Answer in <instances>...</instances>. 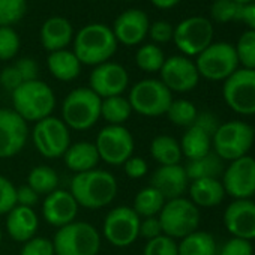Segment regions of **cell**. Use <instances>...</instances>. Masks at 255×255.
Instances as JSON below:
<instances>
[{
	"instance_id": "6da1fadb",
	"label": "cell",
	"mask_w": 255,
	"mask_h": 255,
	"mask_svg": "<svg viewBox=\"0 0 255 255\" xmlns=\"http://www.w3.org/2000/svg\"><path fill=\"white\" fill-rule=\"evenodd\" d=\"M69 192L78 206L96 210L113 203L117 195V180L110 171L95 168L75 174L71 180Z\"/></svg>"
},
{
	"instance_id": "7a4b0ae2",
	"label": "cell",
	"mask_w": 255,
	"mask_h": 255,
	"mask_svg": "<svg viewBox=\"0 0 255 255\" xmlns=\"http://www.w3.org/2000/svg\"><path fill=\"white\" fill-rule=\"evenodd\" d=\"M117 50V41L113 30L99 23L87 24L74 38V54L81 65L98 66L110 62Z\"/></svg>"
},
{
	"instance_id": "3957f363",
	"label": "cell",
	"mask_w": 255,
	"mask_h": 255,
	"mask_svg": "<svg viewBox=\"0 0 255 255\" xmlns=\"http://www.w3.org/2000/svg\"><path fill=\"white\" fill-rule=\"evenodd\" d=\"M12 110L24 122L36 123L51 116L56 108V96L47 83L33 80L23 83L12 92Z\"/></svg>"
},
{
	"instance_id": "277c9868",
	"label": "cell",
	"mask_w": 255,
	"mask_h": 255,
	"mask_svg": "<svg viewBox=\"0 0 255 255\" xmlns=\"http://www.w3.org/2000/svg\"><path fill=\"white\" fill-rule=\"evenodd\" d=\"M101 98L89 87L74 89L62 104V120L69 129L87 131L101 119Z\"/></svg>"
},
{
	"instance_id": "5b68a950",
	"label": "cell",
	"mask_w": 255,
	"mask_h": 255,
	"mask_svg": "<svg viewBox=\"0 0 255 255\" xmlns=\"http://www.w3.org/2000/svg\"><path fill=\"white\" fill-rule=\"evenodd\" d=\"M255 140L254 128L242 120H230L221 123L212 137L213 152L222 161H236L243 158L251 150Z\"/></svg>"
},
{
	"instance_id": "8992f818",
	"label": "cell",
	"mask_w": 255,
	"mask_h": 255,
	"mask_svg": "<svg viewBox=\"0 0 255 255\" xmlns=\"http://www.w3.org/2000/svg\"><path fill=\"white\" fill-rule=\"evenodd\" d=\"M53 246L56 255H98L101 234L92 224L74 221L56 231Z\"/></svg>"
},
{
	"instance_id": "52a82bcc",
	"label": "cell",
	"mask_w": 255,
	"mask_h": 255,
	"mask_svg": "<svg viewBox=\"0 0 255 255\" xmlns=\"http://www.w3.org/2000/svg\"><path fill=\"white\" fill-rule=\"evenodd\" d=\"M162 234L171 239H183L194 233L200 227V209L185 197L165 201L162 210L158 215Z\"/></svg>"
},
{
	"instance_id": "ba28073f",
	"label": "cell",
	"mask_w": 255,
	"mask_h": 255,
	"mask_svg": "<svg viewBox=\"0 0 255 255\" xmlns=\"http://www.w3.org/2000/svg\"><path fill=\"white\" fill-rule=\"evenodd\" d=\"M128 101L131 104L132 111L137 114L146 117H158L167 114L173 102V93L161 80L147 78L134 84Z\"/></svg>"
},
{
	"instance_id": "9c48e42d",
	"label": "cell",
	"mask_w": 255,
	"mask_h": 255,
	"mask_svg": "<svg viewBox=\"0 0 255 255\" xmlns=\"http://www.w3.org/2000/svg\"><path fill=\"white\" fill-rule=\"evenodd\" d=\"M35 149L50 159H57L65 155L71 143V132L65 122L59 117H45L35 123L32 131Z\"/></svg>"
},
{
	"instance_id": "30bf717a",
	"label": "cell",
	"mask_w": 255,
	"mask_h": 255,
	"mask_svg": "<svg viewBox=\"0 0 255 255\" xmlns=\"http://www.w3.org/2000/svg\"><path fill=\"white\" fill-rule=\"evenodd\" d=\"M200 77L210 81H225L239 69L234 45L228 42H212L195 60Z\"/></svg>"
},
{
	"instance_id": "8fae6325",
	"label": "cell",
	"mask_w": 255,
	"mask_h": 255,
	"mask_svg": "<svg viewBox=\"0 0 255 255\" xmlns=\"http://www.w3.org/2000/svg\"><path fill=\"white\" fill-rule=\"evenodd\" d=\"M99 159L108 165H123L134 155V137L123 125H107L96 137Z\"/></svg>"
},
{
	"instance_id": "7c38bea8",
	"label": "cell",
	"mask_w": 255,
	"mask_h": 255,
	"mask_svg": "<svg viewBox=\"0 0 255 255\" xmlns=\"http://www.w3.org/2000/svg\"><path fill=\"white\" fill-rule=\"evenodd\" d=\"M225 104L237 114H255V71L239 68L231 74L222 87Z\"/></svg>"
},
{
	"instance_id": "4fadbf2b",
	"label": "cell",
	"mask_w": 255,
	"mask_h": 255,
	"mask_svg": "<svg viewBox=\"0 0 255 255\" xmlns=\"http://www.w3.org/2000/svg\"><path fill=\"white\" fill-rule=\"evenodd\" d=\"M141 218L129 206H117L111 209L102 224L104 237L116 248L131 246L140 236Z\"/></svg>"
},
{
	"instance_id": "5bb4252c",
	"label": "cell",
	"mask_w": 255,
	"mask_h": 255,
	"mask_svg": "<svg viewBox=\"0 0 255 255\" xmlns=\"http://www.w3.org/2000/svg\"><path fill=\"white\" fill-rule=\"evenodd\" d=\"M173 41L186 57L198 56L213 42L212 21L204 17H189L176 26Z\"/></svg>"
},
{
	"instance_id": "9a60e30c",
	"label": "cell",
	"mask_w": 255,
	"mask_h": 255,
	"mask_svg": "<svg viewBox=\"0 0 255 255\" xmlns=\"http://www.w3.org/2000/svg\"><path fill=\"white\" fill-rule=\"evenodd\" d=\"M222 176L224 191L234 200L252 198L255 195V158L246 155L231 161Z\"/></svg>"
},
{
	"instance_id": "2e32d148",
	"label": "cell",
	"mask_w": 255,
	"mask_h": 255,
	"mask_svg": "<svg viewBox=\"0 0 255 255\" xmlns=\"http://www.w3.org/2000/svg\"><path fill=\"white\" fill-rule=\"evenodd\" d=\"M29 137L27 122L14 110L0 108V159H8L23 150Z\"/></svg>"
},
{
	"instance_id": "e0dca14e",
	"label": "cell",
	"mask_w": 255,
	"mask_h": 255,
	"mask_svg": "<svg viewBox=\"0 0 255 255\" xmlns=\"http://www.w3.org/2000/svg\"><path fill=\"white\" fill-rule=\"evenodd\" d=\"M161 81L173 93H186L197 87L200 74L195 62L186 56H171L165 59L161 71Z\"/></svg>"
},
{
	"instance_id": "ac0fdd59",
	"label": "cell",
	"mask_w": 255,
	"mask_h": 255,
	"mask_svg": "<svg viewBox=\"0 0 255 255\" xmlns=\"http://www.w3.org/2000/svg\"><path fill=\"white\" fill-rule=\"evenodd\" d=\"M89 84V89H92L101 99L119 96L129 84V74L116 62H105L93 68Z\"/></svg>"
},
{
	"instance_id": "d6986e66",
	"label": "cell",
	"mask_w": 255,
	"mask_h": 255,
	"mask_svg": "<svg viewBox=\"0 0 255 255\" xmlns=\"http://www.w3.org/2000/svg\"><path fill=\"white\" fill-rule=\"evenodd\" d=\"M224 225L233 237L255 240V201L234 200L224 212Z\"/></svg>"
},
{
	"instance_id": "ffe728a7",
	"label": "cell",
	"mask_w": 255,
	"mask_h": 255,
	"mask_svg": "<svg viewBox=\"0 0 255 255\" xmlns=\"http://www.w3.org/2000/svg\"><path fill=\"white\" fill-rule=\"evenodd\" d=\"M149 17L141 9H128L122 12L113 26V33L117 44L125 47H134L141 44L149 35Z\"/></svg>"
},
{
	"instance_id": "44dd1931",
	"label": "cell",
	"mask_w": 255,
	"mask_h": 255,
	"mask_svg": "<svg viewBox=\"0 0 255 255\" xmlns=\"http://www.w3.org/2000/svg\"><path fill=\"white\" fill-rule=\"evenodd\" d=\"M78 207L80 206L69 191L56 189L45 195L42 203V216L47 224L56 228H62L75 221Z\"/></svg>"
},
{
	"instance_id": "7402d4cb",
	"label": "cell",
	"mask_w": 255,
	"mask_h": 255,
	"mask_svg": "<svg viewBox=\"0 0 255 255\" xmlns=\"http://www.w3.org/2000/svg\"><path fill=\"white\" fill-rule=\"evenodd\" d=\"M155 189H158L164 198L174 200L183 197L189 186V179L186 176L185 167L180 164L177 165H161L153 174H152V185Z\"/></svg>"
},
{
	"instance_id": "603a6c76",
	"label": "cell",
	"mask_w": 255,
	"mask_h": 255,
	"mask_svg": "<svg viewBox=\"0 0 255 255\" xmlns=\"http://www.w3.org/2000/svg\"><path fill=\"white\" fill-rule=\"evenodd\" d=\"M39 227V219L32 207L15 206L6 215V231L15 242L26 243L35 237Z\"/></svg>"
},
{
	"instance_id": "cb8c5ba5",
	"label": "cell",
	"mask_w": 255,
	"mask_h": 255,
	"mask_svg": "<svg viewBox=\"0 0 255 255\" xmlns=\"http://www.w3.org/2000/svg\"><path fill=\"white\" fill-rule=\"evenodd\" d=\"M74 39V29L65 17H50L41 27V44L48 53L66 50Z\"/></svg>"
},
{
	"instance_id": "d4e9b609",
	"label": "cell",
	"mask_w": 255,
	"mask_h": 255,
	"mask_svg": "<svg viewBox=\"0 0 255 255\" xmlns=\"http://www.w3.org/2000/svg\"><path fill=\"white\" fill-rule=\"evenodd\" d=\"M65 165L75 174L95 170L98 167L99 155L96 146L89 141H78L68 147L63 155Z\"/></svg>"
},
{
	"instance_id": "484cf974",
	"label": "cell",
	"mask_w": 255,
	"mask_h": 255,
	"mask_svg": "<svg viewBox=\"0 0 255 255\" xmlns=\"http://www.w3.org/2000/svg\"><path fill=\"white\" fill-rule=\"evenodd\" d=\"M189 200L200 209H210L222 203L225 191L219 179H198L188 186Z\"/></svg>"
},
{
	"instance_id": "4316f807",
	"label": "cell",
	"mask_w": 255,
	"mask_h": 255,
	"mask_svg": "<svg viewBox=\"0 0 255 255\" xmlns=\"http://www.w3.org/2000/svg\"><path fill=\"white\" fill-rule=\"evenodd\" d=\"M180 149L188 161L200 159L212 152V135L201 129L198 125H192L186 128L180 141Z\"/></svg>"
},
{
	"instance_id": "83f0119b",
	"label": "cell",
	"mask_w": 255,
	"mask_h": 255,
	"mask_svg": "<svg viewBox=\"0 0 255 255\" xmlns=\"http://www.w3.org/2000/svg\"><path fill=\"white\" fill-rule=\"evenodd\" d=\"M47 66L51 75L59 81H72L81 72V63L72 51L60 50L50 53L47 59Z\"/></svg>"
},
{
	"instance_id": "f1b7e54d",
	"label": "cell",
	"mask_w": 255,
	"mask_h": 255,
	"mask_svg": "<svg viewBox=\"0 0 255 255\" xmlns=\"http://www.w3.org/2000/svg\"><path fill=\"white\" fill-rule=\"evenodd\" d=\"M177 251L179 255H216L218 254L215 237L210 233L201 230H197L180 239V242L177 243Z\"/></svg>"
},
{
	"instance_id": "f546056e",
	"label": "cell",
	"mask_w": 255,
	"mask_h": 255,
	"mask_svg": "<svg viewBox=\"0 0 255 255\" xmlns=\"http://www.w3.org/2000/svg\"><path fill=\"white\" fill-rule=\"evenodd\" d=\"M224 161L212 150L206 156L194 161H188L185 165V171L188 179L198 180V179H218L224 173Z\"/></svg>"
},
{
	"instance_id": "4dcf8cb0",
	"label": "cell",
	"mask_w": 255,
	"mask_h": 255,
	"mask_svg": "<svg viewBox=\"0 0 255 255\" xmlns=\"http://www.w3.org/2000/svg\"><path fill=\"white\" fill-rule=\"evenodd\" d=\"M150 155L159 165H177L182 159L180 143L170 135H158L150 143Z\"/></svg>"
},
{
	"instance_id": "1f68e13d",
	"label": "cell",
	"mask_w": 255,
	"mask_h": 255,
	"mask_svg": "<svg viewBox=\"0 0 255 255\" xmlns=\"http://www.w3.org/2000/svg\"><path fill=\"white\" fill-rule=\"evenodd\" d=\"M165 201L167 200L158 189H155L153 186H146L140 189L135 195L132 209L140 218H152L159 215Z\"/></svg>"
},
{
	"instance_id": "d6a6232c",
	"label": "cell",
	"mask_w": 255,
	"mask_h": 255,
	"mask_svg": "<svg viewBox=\"0 0 255 255\" xmlns=\"http://www.w3.org/2000/svg\"><path fill=\"white\" fill-rule=\"evenodd\" d=\"M132 114L131 104L128 98L119 96H110L104 98L101 101V117L108 125H123Z\"/></svg>"
},
{
	"instance_id": "836d02e7",
	"label": "cell",
	"mask_w": 255,
	"mask_h": 255,
	"mask_svg": "<svg viewBox=\"0 0 255 255\" xmlns=\"http://www.w3.org/2000/svg\"><path fill=\"white\" fill-rule=\"evenodd\" d=\"M27 185L38 194V195H48L59 186V176L57 173L48 165H38L33 167L27 176Z\"/></svg>"
},
{
	"instance_id": "e575fe53",
	"label": "cell",
	"mask_w": 255,
	"mask_h": 255,
	"mask_svg": "<svg viewBox=\"0 0 255 255\" xmlns=\"http://www.w3.org/2000/svg\"><path fill=\"white\" fill-rule=\"evenodd\" d=\"M197 116H198L197 107L188 99H173V102H171V105H170V108L167 111L168 120L173 125L182 126V128L192 126Z\"/></svg>"
},
{
	"instance_id": "d590c367",
	"label": "cell",
	"mask_w": 255,
	"mask_h": 255,
	"mask_svg": "<svg viewBox=\"0 0 255 255\" xmlns=\"http://www.w3.org/2000/svg\"><path fill=\"white\" fill-rule=\"evenodd\" d=\"M164 62V51L156 44H144L135 54V63L144 72H159Z\"/></svg>"
},
{
	"instance_id": "8d00e7d4",
	"label": "cell",
	"mask_w": 255,
	"mask_h": 255,
	"mask_svg": "<svg viewBox=\"0 0 255 255\" xmlns=\"http://www.w3.org/2000/svg\"><path fill=\"white\" fill-rule=\"evenodd\" d=\"M234 48H236L239 65H242L245 69L255 71V32L254 30L243 32Z\"/></svg>"
},
{
	"instance_id": "74e56055",
	"label": "cell",
	"mask_w": 255,
	"mask_h": 255,
	"mask_svg": "<svg viewBox=\"0 0 255 255\" xmlns=\"http://www.w3.org/2000/svg\"><path fill=\"white\" fill-rule=\"evenodd\" d=\"M242 6L234 0H215L210 6V15L216 23L240 21Z\"/></svg>"
},
{
	"instance_id": "f35d334b",
	"label": "cell",
	"mask_w": 255,
	"mask_h": 255,
	"mask_svg": "<svg viewBox=\"0 0 255 255\" xmlns=\"http://www.w3.org/2000/svg\"><path fill=\"white\" fill-rule=\"evenodd\" d=\"M27 11L26 0H0V27L18 23Z\"/></svg>"
},
{
	"instance_id": "ab89813d",
	"label": "cell",
	"mask_w": 255,
	"mask_h": 255,
	"mask_svg": "<svg viewBox=\"0 0 255 255\" xmlns=\"http://www.w3.org/2000/svg\"><path fill=\"white\" fill-rule=\"evenodd\" d=\"M20 36L9 26L0 27V60L8 62L18 54Z\"/></svg>"
},
{
	"instance_id": "60d3db41",
	"label": "cell",
	"mask_w": 255,
	"mask_h": 255,
	"mask_svg": "<svg viewBox=\"0 0 255 255\" xmlns=\"http://www.w3.org/2000/svg\"><path fill=\"white\" fill-rule=\"evenodd\" d=\"M143 255H179L177 242L165 234L147 240Z\"/></svg>"
},
{
	"instance_id": "b9f144b4",
	"label": "cell",
	"mask_w": 255,
	"mask_h": 255,
	"mask_svg": "<svg viewBox=\"0 0 255 255\" xmlns=\"http://www.w3.org/2000/svg\"><path fill=\"white\" fill-rule=\"evenodd\" d=\"M17 206V188L14 183L0 176V215H8Z\"/></svg>"
},
{
	"instance_id": "7bdbcfd3",
	"label": "cell",
	"mask_w": 255,
	"mask_h": 255,
	"mask_svg": "<svg viewBox=\"0 0 255 255\" xmlns=\"http://www.w3.org/2000/svg\"><path fill=\"white\" fill-rule=\"evenodd\" d=\"M20 255H56L53 240L47 237H32L26 243H23V248L20 251Z\"/></svg>"
},
{
	"instance_id": "ee69618b",
	"label": "cell",
	"mask_w": 255,
	"mask_h": 255,
	"mask_svg": "<svg viewBox=\"0 0 255 255\" xmlns=\"http://www.w3.org/2000/svg\"><path fill=\"white\" fill-rule=\"evenodd\" d=\"M216 255H254V246L249 240L231 237L222 245Z\"/></svg>"
},
{
	"instance_id": "f6af8a7d",
	"label": "cell",
	"mask_w": 255,
	"mask_h": 255,
	"mask_svg": "<svg viewBox=\"0 0 255 255\" xmlns=\"http://www.w3.org/2000/svg\"><path fill=\"white\" fill-rule=\"evenodd\" d=\"M174 27L167 21H155L149 27V36L155 44H167L173 41Z\"/></svg>"
},
{
	"instance_id": "bcb514c9",
	"label": "cell",
	"mask_w": 255,
	"mask_h": 255,
	"mask_svg": "<svg viewBox=\"0 0 255 255\" xmlns=\"http://www.w3.org/2000/svg\"><path fill=\"white\" fill-rule=\"evenodd\" d=\"M123 168H125V174L129 179H141L149 171L147 162L143 158L134 156V155L123 164Z\"/></svg>"
},
{
	"instance_id": "7dc6e473",
	"label": "cell",
	"mask_w": 255,
	"mask_h": 255,
	"mask_svg": "<svg viewBox=\"0 0 255 255\" xmlns=\"http://www.w3.org/2000/svg\"><path fill=\"white\" fill-rule=\"evenodd\" d=\"M23 83H24V80L20 75V72L15 68V65L6 66L2 72H0V84H2L6 90H9L11 93L15 89H18Z\"/></svg>"
},
{
	"instance_id": "c3c4849f",
	"label": "cell",
	"mask_w": 255,
	"mask_h": 255,
	"mask_svg": "<svg viewBox=\"0 0 255 255\" xmlns=\"http://www.w3.org/2000/svg\"><path fill=\"white\" fill-rule=\"evenodd\" d=\"M162 234V227L159 222L158 216H152V218H141L140 221V230H138V236L144 237L147 240H152L158 236Z\"/></svg>"
},
{
	"instance_id": "681fc988",
	"label": "cell",
	"mask_w": 255,
	"mask_h": 255,
	"mask_svg": "<svg viewBox=\"0 0 255 255\" xmlns=\"http://www.w3.org/2000/svg\"><path fill=\"white\" fill-rule=\"evenodd\" d=\"M15 68L18 69L20 75L23 77L24 83L27 81H33V80H38V65L33 59L30 57H23L20 60H17L15 63Z\"/></svg>"
},
{
	"instance_id": "f907efd6",
	"label": "cell",
	"mask_w": 255,
	"mask_h": 255,
	"mask_svg": "<svg viewBox=\"0 0 255 255\" xmlns=\"http://www.w3.org/2000/svg\"><path fill=\"white\" fill-rule=\"evenodd\" d=\"M194 125H198V126L201 128V129H204L207 134H210V135L213 137L221 123H219V120H218V117H216L215 114L204 111V113H198V116H197Z\"/></svg>"
},
{
	"instance_id": "816d5d0a",
	"label": "cell",
	"mask_w": 255,
	"mask_h": 255,
	"mask_svg": "<svg viewBox=\"0 0 255 255\" xmlns=\"http://www.w3.org/2000/svg\"><path fill=\"white\" fill-rule=\"evenodd\" d=\"M39 200V195L29 186V185H23L20 188H17V206H24V207H32L36 206Z\"/></svg>"
},
{
	"instance_id": "f5cc1de1",
	"label": "cell",
	"mask_w": 255,
	"mask_h": 255,
	"mask_svg": "<svg viewBox=\"0 0 255 255\" xmlns=\"http://www.w3.org/2000/svg\"><path fill=\"white\" fill-rule=\"evenodd\" d=\"M240 21L249 27V30L255 32V2L243 5L240 12Z\"/></svg>"
},
{
	"instance_id": "db71d44e",
	"label": "cell",
	"mask_w": 255,
	"mask_h": 255,
	"mask_svg": "<svg viewBox=\"0 0 255 255\" xmlns=\"http://www.w3.org/2000/svg\"><path fill=\"white\" fill-rule=\"evenodd\" d=\"M150 2L159 9H171L180 2V0H150Z\"/></svg>"
},
{
	"instance_id": "11a10c76",
	"label": "cell",
	"mask_w": 255,
	"mask_h": 255,
	"mask_svg": "<svg viewBox=\"0 0 255 255\" xmlns=\"http://www.w3.org/2000/svg\"><path fill=\"white\" fill-rule=\"evenodd\" d=\"M234 2H237L239 5H248V3H252V2H255V0H234Z\"/></svg>"
},
{
	"instance_id": "9f6ffc18",
	"label": "cell",
	"mask_w": 255,
	"mask_h": 255,
	"mask_svg": "<svg viewBox=\"0 0 255 255\" xmlns=\"http://www.w3.org/2000/svg\"><path fill=\"white\" fill-rule=\"evenodd\" d=\"M0 242H2V228H0Z\"/></svg>"
},
{
	"instance_id": "6f0895ef",
	"label": "cell",
	"mask_w": 255,
	"mask_h": 255,
	"mask_svg": "<svg viewBox=\"0 0 255 255\" xmlns=\"http://www.w3.org/2000/svg\"><path fill=\"white\" fill-rule=\"evenodd\" d=\"M125 2H132V0H125Z\"/></svg>"
}]
</instances>
